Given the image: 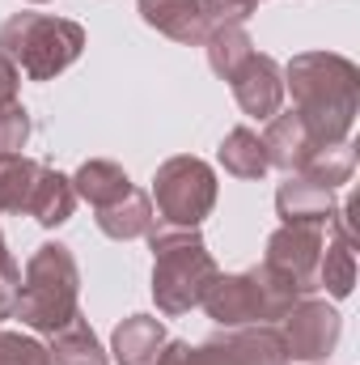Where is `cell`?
Segmentation results:
<instances>
[{
	"label": "cell",
	"instance_id": "cell-1",
	"mask_svg": "<svg viewBox=\"0 0 360 365\" xmlns=\"http://www.w3.org/2000/svg\"><path fill=\"white\" fill-rule=\"evenodd\" d=\"M284 93H292V110L309 123L314 140L344 145L352 136L360 110V68L339 51H301L288 60Z\"/></svg>",
	"mask_w": 360,
	"mask_h": 365
},
{
	"label": "cell",
	"instance_id": "cell-2",
	"mask_svg": "<svg viewBox=\"0 0 360 365\" xmlns=\"http://www.w3.org/2000/svg\"><path fill=\"white\" fill-rule=\"evenodd\" d=\"M149 251H153V302L166 319L191 314L208 284L221 276L208 242L199 230H182V225H153L149 234Z\"/></svg>",
	"mask_w": 360,
	"mask_h": 365
},
{
	"label": "cell",
	"instance_id": "cell-3",
	"mask_svg": "<svg viewBox=\"0 0 360 365\" xmlns=\"http://www.w3.org/2000/svg\"><path fill=\"white\" fill-rule=\"evenodd\" d=\"M77 314H81V268L64 242H43L21 272V289L9 319H17L38 336H55Z\"/></svg>",
	"mask_w": 360,
	"mask_h": 365
},
{
	"label": "cell",
	"instance_id": "cell-4",
	"mask_svg": "<svg viewBox=\"0 0 360 365\" xmlns=\"http://www.w3.org/2000/svg\"><path fill=\"white\" fill-rule=\"evenodd\" d=\"M85 51V26L51 13H13L0 26V56L30 81H55Z\"/></svg>",
	"mask_w": 360,
	"mask_h": 365
},
{
	"label": "cell",
	"instance_id": "cell-5",
	"mask_svg": "<svg viewBox=\"0 0 360 365\" xmlns=\"http://www.w3.org/2000/svg\"><path fill=\"white\" fill-rule=\"evenodd\" d=\"M305 293L284 280L280 272H271L268 264L250 268V272H229L216 276L203 293V310L216 327L233 331V327H246V323H280Z\"/></svg>",
	"mask_w": 360,
	"mask_h": 365
},
{
	"label": "cell",
	"instance_id": "cell-6",
	"mask_svg": "<svg viewBox=\"0 0 360 365\" xmlns=\"http://www.w3.org/2000/svg\"><path fill=\"white\" fill-rule=\"evenodd\" d=\"M149 200L157 204V217L166 225L199 230V221L216 208V170L203 158L179 153V158H170V162L157 166Z\"/></svg>",
	"mask_w": 360,
	"mask_h": 365
},
{
	"label": "cell",
	"instance_id": "cell-7",
	"mask_svg": "<svg viewBox=\"0 0 360 365\" xmlns=\"http://www.w3.org/2000/svg\"><path fill=\"white\" fill-rule=\"evenodd\" d=\"M280 323H284L280 336H284L288 361L297 365H322L344 336V319L327 297H301Z\"/></svg>",
	"mask_w": 360,
	"mask_h": 365
},
{
	"label": "cell",
	"instance_id": "cell-8",
	"mask_svg": "<svg viewBox=\"0 0 360 365\" xmlns=\"http://www.w3.org/2000/svg\"><path fill=\"white\" fill-rule=\"evenodd\" d=\"M318 259H322V225H280L268 238V264L271 272L292 280L305 297L318 289Z\"/></svg>",
	"mask_w": 360,
	"mask_h": 365
},
{
	"label": "cell",
	"instance_id": "cell-9",
	"mask_svg": "<svg viewBox=\"0 0 360 365\" xmlns=\"http://www.w3.org/2000/svg\"><path fill=\"white\" fill-rule=\"evenodd\" d=\"M229 86H233L238 106L246 115L263 119V123L284 106V73H280V64L271 56H263V51H250V60L229 77Z\"/></svg>",
	"mask_w": 360,
	"mask_h": 365
},
{
	"label": "cell",
	"instance_id": "cell-10",
	"mask_svg": "<svg viewBox=\"0 0 360 365\" xmlns=\"http://www.w3.org/2000/svg\"><path fill=\"white\" fill-rule=\"evenodd\" d=\"M263 149H268V166L284 170V175H301V166L322 149L309 132V123L297 115V110H275L268 119V132L259 136Z\"/></svg>",
	"mask_w": 360,
	"mask_h": 365
},
{
	"label": "cell",
	"instance_id": "cell-11",
	"mask_svg": "<svg viewBox=\"0 0 360 365\" xmlns=\"http://www.w3.org/2000/svg\"><path fill=\"white\" fill-rule=\"evenodd\" d=\"M356 284V251H352V230H348V204L331 217V234L322 238V259H318V289H327L335 302H344Z\"/></svg>",
	"mask_w": 360,
	"mask_h": 365
},
{
	"label": "cell",
	"instance_id": "cell-12",
	"mask_svg": "<svg viewBox=\"0 0 360 365\" xmlns=\"http://www.w3.org/2000/svg\"><path fill=\"white\" fill-rule=\"evenodd\" d=\"M275 212L284 225H331L339 204H335V191H327L322 182H309L305 175H288L275 191Z\"/></svg>",
	"mask_w": 360,
	"mask_h": 365
},
{
	"label": "cell",
	"instance_id": "cell-13",
	"mask_svg": "<svg viewBox=\"0 0 360 365\" xmlns=\"http://www.w3.org/2000/svg\"><path fill=\"white\" fill-rule=\"evenodd\" d=\"M136 9H140V17H144L157 34L174 38L182 47H199L203 34L212 30L199 0H136Z\"/></svg>",
	"mask_w": 360,
	"mask_h": 365
},
{
	"label": "cell",
	"instance_id": "cell-14",
	"mask_svg": "<svg viewBox=\"0 0 360 365\" xmlns=\"http://www.w3.org/2000/svg\"><path fill=\"white\" fill-rule=\"evenodd\" d=\"M166 323L153 314H127L110 336V357L119 365H153L166 344Z\"/></svg>",
	"mask_w": 360,
	"mask_h": 365
},
{
	"label": "cell",
	"instance_id": "cell-15",
	"mask_svg": "<svg viewBox=\"0 0 360 365\" xmlns=\"http://www.w3.org/2000/svg\"><path fill=\"white\" fill-rule=\"evenodd\" d=\"M157 225V212H153V200L149 191L132 187L127 195H119L115 204L97 208V230L115 242H132V238H144L149 230Z\"/></svg>",
	"mask_w": 360,
	"mask_h": 365
},
{
	"label": "cell",
	"instance_id": "cell-16",
	"mask_svg": "<svg viewBox=\"0 0 360 365\" xmlns=\"http://www.w3.org/2000/svg\"><path fill=\"white\" fill-rule=\"evenodd\" d=\"M77 208V191H73V179L51 170V166H38V179H34V191H30V217L43 225V230H60Z\"/></svg>",
	"mask_w": 360,
	"mask_h": 365
},
{
	"label": "cell",
	"instance_id": "cell-17",
	"mask_svg": "<svg viewBox=\"0 0 360 365\" xmlns=\"http://www.w3.org/2000/svg\"><path fill=\"white\" fill-rule=\"evenodd\" d=\"M73 191H77V200H85L93 212H97V208L115 204L119 195H127V191H132V179H127V170H123L119 162L93 158V162H85V166L73 175Z\"/></svg>",
	"mask_w": 360,
	"mask_h": 365
},
{
	"label": "cell",
	"instance_id": "cell-18",
	"mask_svg": "<svg viewBox=\"0 0 360 365\" xmlns=\"http://www.w3.org/2000/svg\"><path fill=\"white\" fill-rule=\"evenodd\" d=\"M225 340H229L238 365H288V349H284V336H280L275 323H246V327H233Z\"/></svg>",
	"mask_w": 360,
	"mask_h": 365
},
{
	"label": "cell",
	"instance_id": "cell-19",
	"mask_svg": "<svg viewBox=\"0 0 360 365\" xmlns=\"http://www.w3.org/2000/svg\"><path fill=\"white\" fill-rule=\"evenodd\" d=\"M221 166H225V175H233V179H263L271 166H268V149H263V140H259V132L255 128H233L225 140H221Z\"/></svg>",
	"mask_w": 360,
	"mask_h": 365
},
{
	"label": "cell",
	"instance_id": "cell-20",
	"mask_svg": "<svg viewBox=\"0 0 360 365\" xmlns=\"http://www.w3.org/2000/svg\"><path fill=\"white\" fill-rule=\"evenodd\" d=\"M203 51H208V64H212V73L221 77V81H229L246 60H250V51H255V38L246 34V26H233V21H225V26H212L208 34H203Z\"/></svg>",
	"mask_w": 360,
	"mask_h": 365
},
{
	"label": "cell",
	"instance_id": "cell-21",
	"mask_svg": "<svg viewBox=\"0 0 360 365\" xmlns=\"http://www.w3.org/2000/svg\"><path fill=\"white\" fill-rule=\"evenodd\" d=\"M51 361L55 365H110V353L102 349V340L93 336V327L77 314L68 327H60L47 344Z\"/></svg>",
	"mask_w": 360,
	"mask_h": 365
},
{
	"label": "cell",
	"instance_id": "cell-22",
	"mask_svg": "<svg viewBox=\"0 0 360 365\" xmlns=\"http://www.w3.org/2000/svg\"><path fill=\"white\" fill-rule=\"evenodd\" d=\"M38 166L34 158L26 153H13V158H0V212H26L30 208V191L38 179Z\"/></svg>",
	"mask_w": 360,
	"mask_h": 365
},
{
	"label": "cell",
	"instance_id": "cell-23",
	"mask_svg": "<svg viewBox=\"0 0 360 365\" xmlns=\"http://www.w3.org/2000/svg\"><path fill=\"white\" fill-rule=\"evenodd\" d=\"M352 170H356V149L344 140V145H327V149H318L305 166H301V175L309 182H322L327 191H339L344 182L352 179Z\"/></svg>",
	"mask_w": 360,
	"mask_h": 365
},
{
	"label": "cell",
	"instance_id": "cell-24",
	"mask_svg": "<svg viewBox=\"0 0 360 365\" xmlns=\"http://www.w3.org/2000/svg\"><path fill=\"white\" fill-rule=\"evenodd\" d=\"M153 365H238L233 349L225 336H212L203 344H186V340H166Z\"/></svg>",
	"mask_w": 360,
	"mask_h": 365
},
{
	"label": "cell",
	"instance_id": "cell-25",
	"mask_svg": "<svg viewBox=\"0 0 360 365\" xmlns=\"http://www.w3.org/2000/svg\"><path fill=\"white\" fill-rule=\"evenodd\" d=\"M0 365H55V361H51L47 344H38L34 336L0 327Z\"/></svg>",
	"mask_w": 360,
	"mask_h": 365
},
{
	"label": "cell",
	"instance_id": "cell-26",
	"mask_svg": "<svg viewBox=\"0 0 360 365\" xmlns=\"http://www.w3.org/2000/svg\"><path fill=\"white\" fill-rule=\"evenodd\" d=\"M26 140H30V110L21 102H13V106L0 110V158L21 153Z\"/></svg>",
	"mask_w": 360,
	"mask_h": 365
},
{
	"label": "cell",
	"instance_id": "cell-27",
	"mask_svg": "<svg viewBox=\"0 0 360 365\" xmlns=\"http://www.w3.org/2000/svg\"><path fill=\"white\" fill-rule=\"evenodd\" d=\"M199 4H203L208 26H225V21L246 26V17H255V9H259V0H199Z\"/></svg>",
	"mask_w": 360,
	"mask_h": 365
},
{
	"label": "cell",
	"instance_id": "cell-28",
	"mask_svg": "<svg viewBox=\"0 0 360 365\" xmlns=\"http://www.w3.org/2000/svg\"><path fill=\"white\" fill-rule=\"evenodd\" d=\"M17 289H21V268H17V259L9 255L4 234H0V319H9V314H13Z\"/></svg>",
	"mask_w": 360,
	"mask_h": 365
},
{
	"label": "cell",
	"instance_id": "cell-29",
	"mask_svg": "<svg viewBox=\"0 0 360 365\" xmlns=\"http://www.w3.org/2000/svg\"><path fill=\"white\" fill-rule=\"evenodd\" d=\"M17 86H21V73H17V68L0 56V110L17 102Z\"/></svg>",
	"mask_w": 360,
	"mask_h": 365
},
{
	"label": "cell",
	"instance_id": "cell-30",
	"mask_svg": "<svg viewBox=\"0 0 360 365\" xmlns=\"http://www.w3.org/2000/svg\"><path fill=\"white\" fill-rule=\"evenodd\" d=\"M30 4H47V0H30Z\"/></svg>",
	"mask_w": 360,
	"mask_h": 365
}]
</instances>
